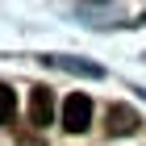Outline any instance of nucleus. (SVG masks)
Returning <instances> with one entry per match:
<instances>
[{"label":"nucleus","mask_w":146,"mask_h":146,"mask_svg":"<svg viewBox=\"0 0 146 146\" xmlns=\"http://www.w3.org/2000/svg\"><path fill=\"white\" fill-rule=\"evenodd\" d=\"M88 125H92V100L84 92H71L67 104H63V129L67 134H84Z\"/></svg>","instance_id":"f257e3e1"},{"label":"nucleus","mask_w":146,"mask_h":146,"mask_svg":"<svg viewBox=\"0 0 146 146\" xmlns=\"http://www.w3.org/2000/svg\"><path fill=\"white\" fill-rule=\"evenodd\" d=\"M104 129H109L113 138H125L138 129V113L129 109V104H113L109 113H104Z\"/></svg>","instance_id":"f03ea898"},{"label":"nucleus","mask_w":146,"mask_h":146,"mask_svg":"<svg viewBox=\"0 0 146 146\" xmlns=\"http://www.w3.org/2000/svg\"><path fill=\"white\" fill-rule=\"evenodd\" d=\"M50 117H54V96H50V88H34L29 92V121L34 125H50Z\"/></svg>","instance_id":"7ed1b4c3"},{"label":"nucleus","mask_w":146,"mask_h":146,"mask_svg":"<svg viewBox=\"0 0 146 146\" xmlns=\"http://www.w3.org/2000/svg\"><path fill=\"white\" fill-rule=\"evenodd\" d=\"M42 63H50V67H63V71H79V75H92V79H100V75H104L96 63H75V58H42Z\"/></svg>","instance_id":"20e7f679"},{"label":"nucleus","mask_w":146,"mask_h":146,"mask_svg":"<svg viewBox=\"0 0 146 146\" xmlns=\"http://www.w3.org/2000/svg\"><path fill=\"white\" fill-rule=\"evenodd\" d=\"M13 109H17V100H13V88L9 84H0V125L13 121Z\"/></svg>","instance_id":"39448f33"}]
</instances>
